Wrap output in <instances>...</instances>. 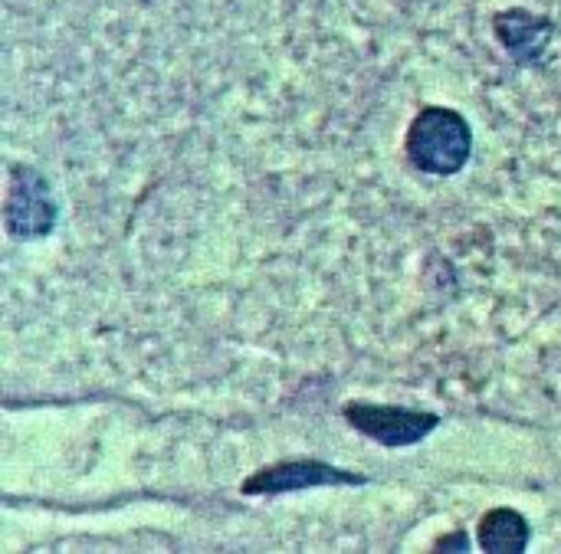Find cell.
Masks as SVG:
<instances>
[{"label":"cell","instance_id":"6da1fadb","mask_svg":"<svg viewBox=\"0 0 561 554\" xmlns=\"http://www.w3.org/2000/svg\"><path fill=\"white\" fill-rule=\"evenodd\" d=\"M404 154L421 174L454 177L470 164L473 128L467 115L447 105H424L404 135Z\"/></svg>","mask_w":561,"mask_h":554},{"label":"cell","instance_id":"7a4b0ae2","mask_svg":"<svg viewBox=\"0 0 561 554\" xmlns=\"http://www.w3.org/2000/svg\"><path fill=\"white\" fill-rule=\"evenodd\" d=\"M59 207L43 171L33 164L13 161L7 168V197H3V230L13 240H43L53 233Z\"/></svg>","mask_w":561,"mask_h":554},{"label":"cell","instance_id":"3957f363","mask_svg":"<svg viewBox=\"0 0 561 554\" xmlns=\"http://www.w3.org/2000/svg\"><path fill=\"white\" fill-rule=\"evenodd\" d=\"M345 420L368 440L388 450H404L424 443L437 427L440 417L431 411H411L401 404H371V401H352L345 404Z\"/></svg>","mask_w":561,"mask_h":554},{"label":"cell","instance_id":"277c9868","mask_svg":"<svg viewBox=\"0 0 561 554\" xmlns=\"http://www.w3.org/2000/svg\"><path fill=\"white\" fill-rule=\"evenodd\" d=\"M365 483L368 480L362 473H348L322 460H286V463H273L247 476L240 493L243 496H286V493H306V489H322V486H365Z\"/></svg>","mask_w":561,"mask_h":554},{"label":"cell","instance_id":"5b68a950","mask_svg":"<svg viewBox=\"0 0 561 554\" xmlns=\"http://www.w3.org/2000/svg\"><path fill=\"white\" fill-rule=\"evenodd\" d=\"M493 30H496V39L506 46V53L519 66H536L546 56L549 39L556 36V23L549 16H539L523 7H510V10L496 13Z\"/></svg>","mask_w":561,"mask_h":554},{"label":"cell","instance_id":"8992f818","mask_svg":"<svg viewBox=\"0 0 561 554\" xmlns=\"http://www.w3.org/2000/svg\"><path fill=\"white\" fill-rule=\"evenodd\" d=\"M533 542L529 519L510 506L490 509L477 526V545L486 554H523Z\"/></svg>","mask_w":561,"mask_h":554},{"label":"cell","instance_id":"52a82bcc","mask_svg":"<svg viewBox=\"0 0 561 554\" xmlns=\"http://www.w3.org/2000/svg\"><path fill=\"white\" fill-rule=\"evenodd\" d=\"M434 552H470V535L467 532H454L434 542Z\"/></svg>","mask_w":561,"mask_h":554}]
</instances>
